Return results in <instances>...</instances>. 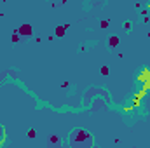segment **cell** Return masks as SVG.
Listing matches in <instances>:
<instances>
[{
	"label": "cell",
	"mask_w": 150,
	"mask_h": 148,
	"mask_svg": "<svg viewBox=\"0 0 150 148\" xmlns=\"http://www.w3.org/2000/svg\"><path fill=\"white\" fill-rule=\"evenodd\" d=\"M70 147L72 148H91L93 147V136L84 129H75L70 134Z\"/></svg>",
	"instance_id": "cell-1"
},
{
	"label": "cell",
	"mask_w": 150,
	"mask_h": 148,
	"mask_svg": "<svg viewBox=\"0 0 150 148\" xmlns=\"http://www.w3.org/2000/svg\"><path fill=\"white\" fill-rule=\"evenodd\" d=\"M18 33L19 35H25V37H30L33 33V28H32V25H21L18 28Z\"/></svg>",
	"instance_id": "cell-2"
},
{
	"label": "cell",
	"mask_w": 150,
	"mask_h": 148,
	"mask_svg": "<svg viewBox=\"0 0 150 148\" xmlns=\"http://www.w3.org/2000/svg\"><path fill=\"white\" fill-rule=\"evenodd\" d=\"M67 28H68V25H65V26H58V28H56V35H58V37H63L65 32H67Z\"/></svg>",
	"instance_id": "cell-3"
},
{
	"label": "cell",
	"mask_w": 150,
	"mask_h": 148,
	"mask_svg": "<svg viewBox=\"0 0 150 148\" xmlns=\"http://www.w3.org/2000/svg\"><path fill=\"white\" fill-rule=\"evenodd\" d=\"M119 44V37H110V47H117Z\"/></svg>",
	"instance_id": "cell-4"
},
{
	"label": "cell",
	"mask_w": 150,
	"mask_h": 148,
	"mask_svg": "<svg viewBox=\"0 0 150 148\" xmlns=\"http://www.w3.org/2000/svg\"><path fill=\"white\" fill-rule=\"evenodd\" d=\"M49 141H51V145H58V143H59V138H58V136H51Z\"/></svg>",
	"instance_id": "cell-5"
},
{
	"label": "cell",
	"mask_w": 150,
	"mask_h": 148,
	"mask_svg": "<svg viewBox=\"0 0 150 148\" xmlns=\"http://www.w3.org/2000/svg\"><path fill=\"white\" fill-rule=\"evenodd\" d=\"M4 138H5V132H4V127L0 125V145H2V141H4Z\"/></svg>",
	"instance_id": "cell-6"
},
{
	"label": "cell",
	"mask_w": 150,
	"mask_h": 148,
	"mask_svg": "<svg viewBox=\"0 0 150 148\" xmlns=\"http://www.w3.org/2000/svg\"><path fill=\"white\" fill-rule=\"evenodd\" d=\"M35 136H37V132H35L33 129H30V131H28V138H32V140H33Z\"/></svg>",
	"instance_id": "cell-7"
},
{
	"label": "cell",
	"mask_w": 150,
	"mask_h": 148,
	"mask_svg": "<svg viewBox=\"0 0 150 148\" xmlns=\"http://www.w3.org/2000/svg\"><path fill=\"white\" fill-rule=\"evenodd\" d=\"M100 72H101V75H108V72H110V70H108L107 66H101V70H100Z\"/></svg>",
	"instance_id": "cell-8"
},
{
	"label": "cell",
	"mask_w": 150,
	"mask_h": 148,
	"mask_svg": "<svg viewBox=\"0 0 150 148\" xmlns=\"http://www.w3.org/2000/svg\"><path fill=\"white\" fill-rule=\"evenodd\" d=\"M108 26V21H101V28H107Z\"/></svg>",
	"instance_id": "cell-9"
}]
</instances>
